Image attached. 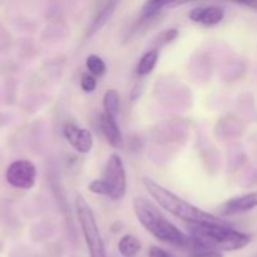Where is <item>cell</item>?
Here are the masks:
<instances>
[{
	"label": "cell",
	"mask_w": 257,
	"mask_h": 257,
	"mask_svg": "<svg viewBox=\"0 0 257 257\" xmlns=\"http://www.w3.org/2000/svg\"><path fill=\"white\" fill-rule=\"evenodd\" d=\"M85 67L93 77H103L107 73V64L97 54L88 55L87 60H85Z\"/></svg>",
	"instance_id": "cell-16"
},
{
	"label": "cell",
	"mask_w": 257,
	"mask_h": 257,
	"mask_svg": "<svg viewBox=\"0 0 257 257\" xmlns=\"http://www.w3.org/2000/svg\"><path fill=\"white\" fill-rule=\"evenodd\" d=\"M80 87L85 93H92L97 87L95 77H93L92 74H83L82 79H80Z\"/></svg>",
	"instance_id": "cell-17"
},
{
	"label": "cell",
	"mask_w": 257,
	"mask_h": 257,
	"mask_svg": "<svg viewBox=\"0 0 257 257\" xmlns=\"http://www.w3.org/2000/svg\"><path fill=\"white\" fill-rule=\"evenodd\" d=\"M5 178L12 187L19 190H30L35 185L37 168L34 163L28 160L14 161L7 168Z\"/></svg>",
	"instance_id": "cell-6"
},
{
	"label": "cell",
	"mask_w": 257,
	"mask_h": 257,
	"mask_svg": "<svg viewBox=\"0 0 257 257\" xmlns=\"http://www.w3.org/2000/svg\"><path fill=\"white\" fill-rule=\"evenodd\" d=\"M142 183L151 196L157 201L158 205L177 218L188 223H223L230 225L218 216L201 210L196 206L191 205L180 196L175 195L172 191L167 190L162 185L156 182L150 177H142Z\"/></svg>",
	"instance_id": "cell-3"
},
{
	"label": "cell",
	"mask_w": 257,
	"mask_h": 257,
	"mask_svg": "<svg viewBox=\"0 0 257 257\" xmlns=\"http://www.w3.org/2000/svg\"><path fill=\"white\" fill-rule=\"evenodd\" d=\"M182 3L180 2H170V0H151V2H146L141 8L140 19L141 22H147V20L153 19L157 17L161 12L166 9V8H173L181 5Z\"/></svg>",
	"instance_id": "cell-11"
},
{
	"label": "cell",
	"mask_w": 257,
	"mask_h": 257,
	"mask_svg": "<svg viewBox=\"0 0 257 257\" xmlns=\"http://www.w3.org/2000/svg\"><path fill=\"white\" fill-rule=\"evenodd\" d=\"M142 92H143V83L137 82L135 85H133L132 90H131V94H130L131 100H132V102H136V100L142 95Z\"/></svg>",
	"instance_id": "cell-19"
},
{
	"label": "cell",
	"mask_w": 257,
	"mask_h": 257,
	"mask_svg": "<svg viewBox=\"0 0 257 257\" xmlns=\"http://www.w3.org/2000/svg\"><path fill=\"white\" fill-rule=\"evenodd\" d=\"M99 122L100 128H102V132L104 135L107 142L113 148H115V150H120L123 147V136L119 127H118V123L115 120V118L107 114V113H103L100 115Z\"/></svg>",
	"instance_id": "cell-10"
},
{
	"label": "cell",
	"mask_w": 257,
	"mask_h": 257,
	"mask_svg": "<svg viewBox=\"0 0 257 257\" xmlns=\"http://www.w3.org/2000/svg\"><path fill=\"white\" fill-rule=\"evenodd\" d=\"M148 257H172L171 253H168L167 251L163 250V248L157 247V246H152L148 251Z\"/></svg>",
	"instance_id": "cell-20"
},
{
	"label": "cell",
	"mask_w": 257,
	"mask_h": 257,
	"mask_svg": "<svg viewBox=\"0 0 257 257\" xmlns=\"http://www.w3.org/2000/svg\"><path fill=\"white\" fill-rule=\"evenodd\" d=\"M191 245L196 252L237 251L251 242V236L223 223H190Z\"/></svg>",
	"instance_id": "cell-1"
},
{
	"label": "cell",
	"mask_w": 257,
	"mask_h": 257,
	"mask_svg": "<svg viewBox=\"0 0 257 257\" xmlns=\"http://www.w3.org/2000/svg\"><path fill=\"white\" fill-rule=\"evenodd\" d=\"M118 4H119L118 2L105 3L104 7H103L102 9L98 12V14L95 15L94 19H93V22L90 23L89 29H88V37H92V35H94L95 33H98L103 27H104L105 23H107L108 20L112 18L113 14H114Z\"/></svg>",
	"instance_id": "cell-12"
},
{
	"label": "cell",
	"mask_w": 257,
	"mask_h": 257,
	"mask_svg": "<svg viewBox=\"0 0 257 257\" xmlns=\"http://www.w3.org/2000/svg\"><path fill=\"white\" fill-rule=\"evenodd\" d=\"M257 207V192L232 197L223 202L218 211L222 216H233L246 213Z\"/></svg>",
	"instance_id": "cell-8"
},
{
	"label": "cell",
	"mask_w": 257,
	"mask_h": 257,
	"mask_svg": "<svg viewBox=\"0 0 257 257\" xmlns=\"http://www.w3.org/2000/svg\"><path fill=\"white\" fill-rule=\"evenodd\" d=\"M133 210L138 222L147 232L157 240L172 245L175 247H190V236L183 233L178 227L165 217L162 212L145 197H136L133 200Z\"/></svg>",
	"instance_id": "cell-2"
},
{
	"label": "cell",
	"mask_w": 257,
	"mask_h": 257,
	"mask_svg": "<svg viewBox=\"0 0 257 257\" xmlns=\"http://www.w3.org/2000/svg\"><path fill=\"white\" fill-rule=\"evenodd\" d=\"M191 257H223L217 251H206V252H195Z\"/></svg>",
	"instance_id": "cell-21"
},
{
	"label": "cell",
	"mask_w": 257,
	"mask_h": 257,
	"mask_svg": "<svg viewBox=\"0 0 257 257\" xmlns=\"http://www.w3.org/2000/svg\"><path fill=\"white\" fill-rule=\"evenodd\" d=\"M193 23L202 24L205 27H213L220 24L225 18V9L218 5H207V7L193 8L188 14Z\"/></svg>",
	"instance_id": "cell-9"
},
{
	"label": "cell",
	"mask_w": 257,
	"mask_h": 257,
	"mask_svg": "<svg viewBox=\"0 0 257 257\" xmlns=\"http://www.w3.org/2000/svg\"><path fill=\"white\" fill-rule=\"evenodd\" d=\"M178 30L176 28H171V29H167L162 35H161V44L165 45L168 44V43H172L176 38L178 37Z\"/></svg>",
	"instance_id": "cell-18"
},
{
	"label": "cell",
	"mask_w": 257,
	"mask_h": 257,
	"mask_svg": "<svg viewBox=\"0 0 257 257\" xmlns=\"http://www.w3.org/2000/svg\"><path fill=\"white\" fill-rule=\"evenodd\" d=\"M141 248H142V243L133 235L122 236L119 242H118V250H119L120 255L124 257L137 256Z\"/></svg>",
	"instance_id": "cell-13"
},
{
	"label": "cell",
	"mask_w": 257,
	"mask_h": 257,
	"mask_svg": "<svg viewBox=\"0 0 257 257\" xmlns=\"http://www.w3.org/2000/svg\"><path fill=\"white\" fill-rule=\"evenodd\" d=\"M120 107V98L119 93L115 89H108L105 92L104 97H103V108H104V113L112 115V117H117L118 112H119Z\"/></svg>",
	"instance_id": "cell-15"
},
{
	"label": "cell",
	"mask_w": 257,
	"mask_h": 257,
	"mask_svg": "<svg viewBox=\"0 0 257 257\" xmlns=\"http://www.w3.org/2000/svg\"><path fill=\"white\" fill-rule=\"evenodd\" d=\"M100 180L105 183L112 200H120L124 197L127 191V175L122 162V158L117 153H112L103 168V176Z\"/></svg>",
	"instance_id": "cell-5"
},
{
	"label": "cell",
	"mask_w": 257,
	"mask_h": 257,
	"mask_svg": "<svg viewBox=\"0 0 257 257\" xmlns=\"http://www.w3.org/2000/svg\"><path fill=\"white\" fill-rule=\"evenodd\" d=\"M75 211H77L79 225L82 227L83 236L87 243L88 252L90 257H107L104 242L100 235L99 227L97 225L92 208L87 203L83 196L78 195L75 198Z\"/></svg>",
	"instance_id": "cell-4"
},
{
	"label": "cell",
	"mask_w": 257,
	"mask_h": 257,
	"mask_svg": "<svg viewBox=\"0 0 257 257\" xmlns=\"http://www.w3.org/2000/svg\"><path fill=\"white\" fill-rule=\"evenodd\" d=\"M64 137L78 153H88L93 148V135L87 128H80L73 123L64 125Z\"/></svg>",
	"instance_id": "cell-7"
},
{
	"label": "cell",
	"mask_w": 257,
	"mask_h": 257,
	"mask_svg": "<svg viewBox=\"0 0 257 257\" xmlns=\"http://www.w3.org/2000/svg\"><path fill=\"white\" fill-rule=\"evenodd\" d=\"M158 55L160 54H158L157 49H152L146 52L145 54L142 55V58L140 59L137 68H136L137 75H140V77H146V75H148L150 73H152L156 64H157Z\"/></svg>",
	"instance_id": "cell-14"
}]
</instances>
